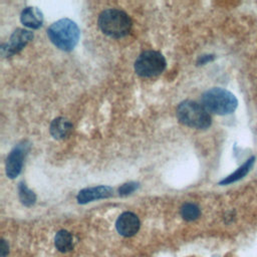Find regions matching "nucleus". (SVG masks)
<instances>
[{
    "instance_id": "nucleus-1",
    "label": "nucleus",
    "mask_w": 257,
    "mask_h": 257,
    "mask_svg": "<svg viewBox=\"0 0 257 257\" xmlns=\"http://www.w3.org/2000/svg\"><path fill=\"white\" fill-rule=\"evenodd\" d=\"M47 35L57 48L63 51H70L77 44L80 32L74 21L62 18L49 26Z\"/></svg>"
},
{
    "instance_id": "nucleus-2",
    "label": "nucleus",
    "mask_w": 257,
    "mask_h": 257,
    "mask_svg": "<svg viewBox=\"0 0 257 257\" xmlns=\"http://www.w3.org/2000/svg\"><path fill=\"white\" fill-rule=\"evenodd\" d=\"M98 25L104 34L113 38H121L131 32L132 20L121 10L106 9L99 15Z\"/></svg>"
},
{
    "instance_id": "nucleus-3",
    "label": "nucleus",
    "mask_w": 257,
    "mask_h": 257,
    "mask_svg": "<svg viewBox=\"0 0 257 257\" xmlns=\"http://www.w3.org/2000/svg\"><path fill=\"white\" fill-rule=\"evenodd\" d=\"M202 103L208 111L225 115L232 113L236 109L238 100L229 90L221 87H213L203 93Z\"/></svg>"
},
{
    "instance_id": "nucleus-4",
    "label": "nucleus",
    "mask_w": 257,
    "mask_h": 257,
    "mask_svg": "<svg viewBox=\"0 0 257 257\" xmlns=\"http://www.w3.org/2000/svg\"><path fill=\"white\" fill-rule=\"evenodd\" d=\"M177 117L181 123L204 130L211 125L212 119L208 110L200 103L193 100H184L177 107Z\"/></svg>"
},
{
    "instance_id": "nucleus-5",
    "label": "nucleus",
    "mask_w": 257,
    "mask_h": 257,
    "mask_svg": "<svg viewBox=\"0 0 257 257\" xmlns=\"http://www.w3.org/2000/svg\"><path fill=\"white\" fill-rule=\"evenodd\" d=\"M166 59L158 51L147 50L139 55L135 62L137 74L143 77H152L161 74L166 68Z\"/></svg>"
},
{
    "instance_id": "nucleus-6",
    "label": "nucleus",
    "mask_w": 257,
    "mask_h": 257,
    "mask_svg": "<svg viewBox=\"0 0 257 257\" xmlns=\"http://www.w3.org/2000/svg\"><path fill=\"white\" fill-rule=\"evenodd\" d=\"M33 38V33L29 30L18 28L9 38V41L1 46V53L4 56H10L19 52Z\"/></svg>"
},
{
    "instance_id": "nucleus-7",
    "label": "nucleus",
    "mask_w": 257,
    "mask_h": 257,
    "mask_svg": "<svg viewBox=\"0 0 257 257\" xmlns=\"http://www.w3.org/2000/svg\"><path fill=\"white\" fill-rule=\"evenodd\" d=\"M26 152L27 145L19 144L9 153L6 161V175L8 178L14 179L20 174Z\"/></svg>"
},
{
    "instance_id": "nucleus-8",
    "label": "nucleus",
    "mask_w": 257,
    "mask_h": 257,
    "mask_svg": "<svg viewBox=\"0 0 257 257\" xmlns=\"http://www.w3.org/2000/svg\"><path fill=\"white\" fill-rule=\"evenodd\" d=\"M115 227L120 235L131 237L139 231L140 220L136 214L132 212H124L117 218Z\"/></svg>"
},
{
    "instance_id": "nucleus-9",
    "label": "nucleus",
    "mask_w": 257,
    "mask_h": 257,
    "mask_svg": "<svg viewBox=\"0 0 257 257\" xmlns=\"http://www.w3.org/2000/svg\"><path fill=\"white\" fill-rule=\"evenodd\" d=\"M112 195V189L108 186H97L81 190L76 199L79 204H86L95 200L105 199Z\"/></svg>"
},
{
    "instance_id": "nucleus-10",
    "label": "nucleus",
    "mask_w": 257,
    "mask_h": 257,
    "mask_svg": "<svg viewBox=\"0 0 257 257\" xmlns=\"http://www.w3.org/2000/svg\"><path fill=\"white\" fill-rule=\"evenodd\" d=\"M20 20L23 25L31 29H38L42 25L43 15L36 7H26L21 12Z\"/></svg>"
},
{
    "instance_id": "nucleus-11",
    "label": "nucleus",
    "mask_w": 257,
    "mask_h": 257,
    "mask_svg": "<svg viewBox=\"0 0 257 257\" xmlns=\"http://www.w3.org/2000/svg\"><path fill=\"white\" fill-rule=\"evenodd\" d=\"M49 131L54 139L63 140L70 135L72 131V123L64 117H57L50 123Z\"/></svg>"
},
{
    "instance_id": "nucleus-12",
    "label": "nucleus",
    "mask_w": 257,
    "mask_h": 257,
    "mask_svg": "<svg viewBox=\"0 0 257 257\" xmlns=\"http://www.w3.org/2000/svg\"><path fill=\"white\" fill-rule=\"evenodd\" d=\"M254 162H255V157H251L241 167H239L234 173H232L231 175H229L228 177H226L225 179L220 181L219 184L220 185H229V184H232L236 181L241 180L242 178H244L250 172L251 168L254 165Z\"/></svg>"
},
{
    "instance_id": "nucleus-13",
    "label": "nucleus",
    "mask_w": 257,
    "mask_h": 257,
    "mask_svg": "<svg viewBox=\"0 0 257 257\" xmlns=\"http://www.w3.org/2000/svg\"><path fill=\"white\" fill-rule=\"evenodd\" d=\"M54 244L58 251L60 252H68L73 247L72 236L66 230H59L54 238Z\"/></svg>"
},
{
    "instance_id": "nucleus-14",
    "label": "nucleus",
    "mask_w": 257,
    "mask_h": 257,
    "mask_svg": "<svg viewBox=\"0 0 257 257\" xmlns=\"http://www.w3.org/2000/svg\"><path fill=\"white\" fill-rule=\"evenodd\" d=\"M18 194H19V199L21 203L27 207L32 206L36 201L35 194L30 189H28L24 183H19Z\"/></svg>"
},
{
    "instance_id": "nucleus-15",
    "label": "nucleus",
    "mask_w": 257,
    "mask_h": 257,
    "mask_svg": "<svg viewBox=\"0 0 257 257\" xmlns=\"http://www.w3.org/2000/svg\"><path fill=\"white\" fill-rule=\"evenodd\" d=\"M200 209L193 203H186L181 208V215L187 221L196 220L200 216Z\"/></svg>"
},
{
    "instance_id": "nucleus-16",
    "label": "nucleus",
    "mask_w": 257,
    "mask_h": 257,
    "mask_svg": "<svg viewBox=\"0 0 257 257\" xmlns=\"http://www.w3.org/2000/svg\"><path fill=\"white\" fill-rule=\"evenodd\" d=\"M139 187V184L138 183H135V182H130V183H125L123 185H121L118 189V193L119 195H128V194H132L133 192H135Z\"/></svg>"
},
{
    "instance_id": "nucleus-17",
    "label": "nucleus",
    "mask_w": 257,
    "mask_h": 257,
    "mask_svg": "<svg viewBox=\"0 0 257 257\" xmlns=\"http://www.w3.org/2000/svg\"><path fill=\"white\" fill-rule=\"evenodd\" d=\"M9 249H8V244L4 239L1 240V257H6L8 255Z\"/></svg>"
},
{
    "instance_id": "nucleus-18",
    "label": "nucleus",
    "mask_w": 257,
    "mask_h": 257,
    "mask_svg": "<svg viewBox=\"0 0 257 257\" xmlns=\"http://www.w3.org/2000/svg\"><path fill=\"white\" fill-rule=\"evenodd\" d=\"M212 59H213V55H203V56H201V58L199 60V63L204 64V63H206V62H208Z\"/></svg>"
}]
</instances>
